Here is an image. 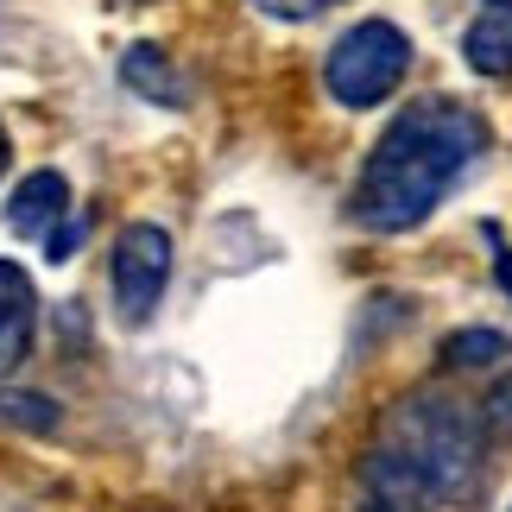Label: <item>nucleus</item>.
Wrapping results in <instances>:
<instances>
[{
	"mask_svg": "<svg viewBox=\"0 0 512 512\" xmlns=\"http://www.w3.org/2000/svg\"><path fill=\"white\" fill-rule=\"evenodd\" d=\"M481 152H487V121L456 95H424V102L399 108L354 177V222L373 234L424 228Z\"/></svg>",
	"mask_w": 512,
	"mask_h": 512,
	"instance_id": "1",
	"label": "nucleus"
},
{
	"mask_svg": "<svg viewBox=\"0 0 512 512\" xmlns=\"http://www.w3.org/2000/svg\"><path fill=\"white\" fill-rule=\"evenodd\" d=\"M481 430L487 424L468 405L443 399V392H411L386 411L380 449L392 462H405L437 506H449L481 481Z\"/></svg>",
	"mask_w": 512,
	"mask_h": 512,
	"instance_id": "2",
	"label": "nucleus"
},
{
	"mask_svg": "<svg viewBox=\"0 0 512 512\" xmlns=\"http://www.w3.org/2000/svg\"><path fill=\"white\" fill-rule=\"evenodd\" d=\"M405 70H411V38L392 19H361L329 45L323 83L342 108H380L405 83Z\"/></svg>",
	"mask_w": 512,
	"mask_h": 512,
	"instance_id": "3",
	"label": "nucleus"
},
{
	"mask_svg": "<svg viewBox=\"0 0 512 512\" xmlns=\"http://www.w3.org/2000/svg\"><path fill=\"white\" fill-rule=\"evenodd\" d=\"M171 234L159 222H133L121 228V241H114V260H108V279H114V317L127 329L152 323V310H159L165 285H171Z\"/></svg>",
	"mask_w": 512,
	"mask_h": 512,
	"instance_id": "4",
	"label": "nucleus"
},
{
	"mask_svg": "<svg viewBox=\"0 0 512 512\" xmlns=\"http://www.w3.org/2000/svg\"><path fill=\"white\" fill-rule=\"evenodd\" d=\"M38 336V291L19 260H0V380L19 373V361L32 354Z\"/></svg>",
	"mask_w": 512,
	"mask_h": 512,
	"instance_id": "5",
	"label": "nucleus"
},
{
	"mask_svg": "<svg viewBox=\"0 0 512 512\" xmlns=\"http://www.w3.org/2000/svg\"><path fill=\"white\" fill-rule=\"evenodd\" d=\"M121 89H133L152 108H190V76L171 64L159 45H127L121 51Z\"/></svg>",
	"mask_w": 512,
	"mask_h": 512,
	"instance_id": "6",
	"label": "nucleus"
},
{
	"mask_svg": "<svg viewBox=\"0 0 512 512\" xmlns=\"http://www.w3.org/2000/svg\"><path fill=\"white\" fill-rule=\"evenodd\" d=\"M57 215H70V184H64V171H32L26 184L13 190V209H7L13 234L45 241V234L57 228Z\"/></svg>",
	"mask_w": 512,
	"mask_h": 512,
	"instance_id": "7",
	"label": "nucleus"
},
{
	"mask_svg": "<svg viewBox=\"0 0 512 512\" xmlns=\"http://www.w3.org/2000/svg\"><path fill=\"white\" fill-rule=\"evenodd\" d=\"M462 57L475 76H512V0H494L462 32Z\"/></svg>",
	"mask_w": 512,
	"mask_h": 512,
	"instance_id": "8",
	"label": "nucleus"
},
{
	"mask_svg": "<svg viewBox=\"0 0 512 512\" xmlns=\"http://www.w3.org/2000/svg\"><path fill=\"white\" fill-rule=\"evenodd\" d=\"M512 354V342L500 336V329H456V336L443 342V367H456V373H468V367H500Z\"/></svg>",
	"mask_w": 512,
	"mask_h": 512,
	"instance_id": "9",
	"label": "nucleus"
},
{
	"mask_svg": "<svg viewBox=\"0 0 512 512\" xmlns=\"http://www.w3.org/2000/svg\"><path fill=\"white\" fill-rule=\"evenodd\" d=\"M0 424L19 430H57V405L45 392H0Z\"/></svg>",
	"mask_w": 512,
	"mask_h": 512,
	"instance_id": "10",
	"label": "nucleus"
},
{
	"mask_svg": "<svg viewBox=\"0 0 512 512\" xmlns=\"http://www.w3.org/2000/svg\"><path fill=\"white\" fill-rule=\"evenodd\" d=\"M481 424L487 430H500V437H512V373L487 392V405H481Z\"/></svg>",
	"mask_w": 512,
	"mask_h": 512,
	"instance_id": "11",
	"label": "nucleus"
},
{
	"mask_svg": "<svg viewBox=\"0 0 512 512\" xmlns=\"http://www.w3.org/2000/svg\"><path fill=\"white\" fill-rule=\"evenodd\" d=\"M323 7H336V0H260V13L272 19H317Z\"/></svg>",
	"mask_w": 512,
	"mask_h": 512,
	"instance_id": "12",
	"label": "nucleus"
},
{
	"mask_svg": "<svg viewBox=\"0 0 512 512\" xmlns=\"http://www.w3.org/2000/svg\"><path fill=\"white\" fill-rule=\"evenodd\" d=\"M76 241H83V222H57V228L45 234V247H51V260H57V266H64L70 253H76Z\"/></svg>",
	"mask_w": 512,
	"mask_h": 512,
	"instance_id": "13",
	"label": "nucleus"
},
{
	"mask_svg": "<svg viewBox=\"0 0 512 512\" xmlns=\"http://www.w3.org/2000/svg\"><path fill=\"white\" fill-rule=\"evenodd\" d=\"M500 285L512 291V253H500Z\"/></svg>",
	"mask_w": 512,
	"mask_h": 512,
	"instance_id": "14",
	"label": "nucleus"
},
{
	"mask_svg": "<svg viewBox=\"0 0 512 512\" xmlns=\"http://www.w3.org/2000/svg\"><path fill=\"white\" fill-rule=\"evenodd\" d=\"M7 152H13V146H7V127H0V177H7Z\"/></svg>",
	"mask_w": 512,
	"mask_h": 512,
	"instance_id": "15",
	"label": "nucleus"
}]
</instances>
